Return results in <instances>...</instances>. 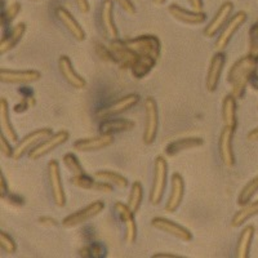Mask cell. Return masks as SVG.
<instances>
[{
  "label": "cell",
  "mask_w": 258,
  "mask_h": 258,
  "mask_svg": "<svg viewBox=\"0 0 258 258\" xmlns=\"http://www.w3.org/2000/svg\"><path fill=\"white\" fill-rule=\"evenodd\" d=\"M258 71V56L248 53L245 56L240 57L230 68L227 74V83L231 85V94L239 100L243 98L245 94L246 87L250 83L252 78Z\"/></svg>",
  "instance_id": "1"
},
{
  "label": "cell",
  "mask_w": 258,
  "mask_h": 258,
  "mask_svg": "<svg viewBox=\"0 0 258 258\" xmlns=\"http://www.w3.org/2000/svg\"><path fill=\"white\" fill-rule=\"evenodd\" d=\"M168 181V163L164 156H156L154 161V177L153 186L150 191L149 200L151 206H159L164 198Z\"/></svg>",
  "instance_id": "2"
},
{
  "label": "cell",
  "mask_w": 258,
  "mask_h": 258,
  "mask_svg": "<svg viewBox=\"0 0 258 258\" xmlns=\"http://www.w3.org/2000/svg\"><path fill=\"white\" fill-rule=\"evenodd\" d=\"M145 109V129L144 135H142V141L145 145H153L158 136L159 129V110L158 103L155 98L151 96L145 98L144 103Z\"/></svg>",
  "instance_id": "3"
},
{
  "label": "cell",
  "mask_w": 258,
  "mask_h": 258,
  "mask_svg": "<svg viewBox=\"0 0 258 258\" xmlns=\"http://www.w3.org/2000/svg\"><path fill=\"white\" fill-rule=\"evenodd\" d=\"M125 44L128 45L138 56H151L159 59L161 53V44L158 36L155 35H140L137 38L126 39Z\"/></svg>",
  "instance_id": "4"
},
{
  "label": "cell",
  "mask_w": 258,
  "mask_h": 258,
  "mask_svg": "<svg viewBox=\"0 0 258 258\" xmlns=\"http://www.w3.org/2000/svg\"><path fill=\"white\" fill-rule=\"evenodd\" d=\"M246 18H248V15L244 11H239L238 13L231 16L229 22L220 31V35L217 36V40L214 43L216 52H223L227 48V45L230 44V41L234 38L235 34L246 22Z\"/></svg>",
  "instance_id": "5"
},
{
  "label": "cell",
  "mask_w": 258,
  "mask_h": 258,
  "mask_svg": "<svg viewBox=\"0 0 258 258\" xmlns=\"http://www.w3.org/2000/svg\"><path fill=\"white\" fill-rule=\"evenodd\" d=\"M48 181H49L53 203L58 208H63L66 206V194H64L63 183H62L61 169L57 160H50L48 163Z\"/></svg>",
  "instance_id": "6"
},
{
  "label": "cell",
  "mask_w": 258,
  "mask_h": 258,
  "mask_svg": "<svg viewBox=\"0 0 258 258\" xmlns=\"http://www.w3.org/2000/svg\"><path fill=\"white\" fill-rule=\"evenodd\" d=\"M105 209V203L101 202V200H97V202L91 203L87 207H84L83 209L74 212V213L69 214L62 220V226L66 227V229H71V227H77V226L83 225V223L88 222L89 220L94 218L96 216L103 212Z\"/></svg>",
  "instance_id": "7"
},
{
  "label": "cell",
  "mask_w": 258,
  "mask_h": 258,
  "mask_svg": "<svg viewBox=\"0 0 258 258\" xmlns=\"http://www.w3.org/2000/svg\"><path fill=\"white\" fill-rule=\"evenodd\" d=\"M53 135V131L50 128H39L32 131L27 136H25L21 141L17 142L15 146V153H13V160H20L25 154H29L35 146H38L41 141Z\"/></svg>",
  "instance_id": "8"
},
{
  "label": "cell",
  "mask_w": 258,
  "mask_h": 258,
  "mask_svg": "<svg viewBox=\"0 0 258 258\" xmlns=\"http://www.w3.org/2000/svg\"><path fill=\"white\" fill-rule=\"evenodd\" d=\"M69 138H70V135H69L68 131H59L57 133H53L52 136L45 138L44 141H41L38 146H35L30 151L29 158L31 160H39V159L44 158L48 154L58 149L59 146L66 144Z\"/></svg>",
  "instance_id": "9"
},
{
  "label": "cell",
  "mask_w": 258,
  "mask_h": 258,
  "mask_svg": "<svg viewBox=\"0 0 258 258\" xmlns=\"http://www.w3.org/2000/svg\"><path fill=\"white\" fill-rule=\"evenodd\" d=\"M141 100V97L138 96L137 93H131L126 94V96L121 97L117 101L112 102L111 105L106 106V107H102L97 111L96 116L100 119V120H103V119H109V117H115L117 115L123 114V112L128 111L132 107H135L138 102Z\"/></svg>",
  "instance_id": "10"
},
{
  "label": "cell",
  "mask_w": 258,
  "mask_h": 258,
  "mask_svg": "<svg viewBox=\"0 0 258 258\" xmlns=\"http://www.w3.org/2000/svg\"><path fill=\"white\" fill-rule=\"evenodd\" d=\"M114 209L124 226V239L128 244H133L137 239V223H136L135 218L136 213L129 208L128 204H124L123 202L115 203Z\"/></svg>",
  "instance_id": "11"
},
{
  "label": "cell",
  "mask_w": 258,
  "mask_h": 258,
  "mask_svg": "<svg viewBox=\"0 0 258 258\" xmlns=\"http://www.w3.org/2000/svg\"><path fill=\"white\" fill-rule=\"evenodd\" d=\"M151 226L154 229L159 230L161 232H165V234L170 235V236H174L176 239L181 241H188L192 240V234L188 229H186L185 226L179 225V223L174 222L172 220H168L164 217H155L151 220Z\"/></svg>",
  "instance_id": "12"
},
{
  "label": "cell",
  "mask_w": 258,
  "mask_h": 258,
  "mask_svg": "<svg viewBox=\"0 0 258 258\" xmlns=\"http://www.w3.org/2000/svg\"><path fill=\"white\" fill-rule=\"evenodd\" d=\"M109 48L111 50L112 56H114L115 63L119 64L121 70H128V69L131 70L136 59L138 58L137 53L133 52L125 44V41L120 40V39H115V40L110 41Z\"/></svg>",
  "instance_id": "13"
},
{
  "label": "cell",
  "mask_w": 258,
  "mask_h": 258,
  "mask_svg": "<svg viewBox=\"0 0 258 258\" xmlns=\"http://www.w3.org/2000/svg\"><path fill=\"white\" fill-rule=\"evenodd\" d=\"M232 11H234V4H232V2H230V0L223 2L220 8H218L217 12H216V15L211 20V22L207 25L204 31H203L204 32V36H207V38H213V36L217 35L218 32L223 29V26L229 22L230 18H231Z\"/></svg>",
  "instance_id": "14"
},
{
  "label": "cell",
  "mask_w": 258,
  "mask_h": 258,
  "mask_svg": "<svg viewBox=\"0 0 258 258\" xmlns=\"http://www.w3.org/2000/svg\"><path fill=\"white\" fill-rule=\"evenodd\" d=\"M41 79V74L36 70H11L0 69V82L4 84H31Z\"/></svg>",
  "instance_id": "15"
},
{
  "label": "cell",
  "mask_w": 258,
  "mask_h": 258,
  "mask_svg": "<svg viewBox=\"0 0 258 258\" xmlns=\"http://www.w3.org/2000/svg\"><path fill=\"white\" fill-rule=\"evenodd\" d=\"M236 129H232L230 126H223L222 132L218 140V151H220L221 160L227 168L234 167L236 160H235L234 147H232V140Z\"/></svg>",
  "instance_id": "16"
},
{
  "label": "cell",
  "mask_w": 258,
  "mask_h": 258,
  "mask_svg": "<svg viewBox=\"0 0 258 258\" xmlns=\"http://www.w3.org/2000/svg\"><path fill=\"white\" fill-rule=\"evenodd\" d=\"M226 63V56L223 52H216L213 54L209 63L208 71L206 78V88L209 93L217 91L218 83H220L221 75H222L223 68Z\"/></svg>",
  "instance_id": "17"
},
{
  "label": "cell",
  "mask_w": 258,
  "mask_h": 258,
  "mask_svg": "<svg viewBox=\"0 0 258 258\" xmlns=\"http://www.w3.org/2000/svg\"><path fill=\"white\" fill-rule=\"evenodd\" d=\"M114 144V136L98 135L96 137L80 138L74 142V150L79 153H93L100 150L107 149Z\"/></svg>",
  "instance_id": "18"
},
{
  "label": "cell",
  "mask_w": 258,
  "mask_h": 258,
  "mask_svg": "<svg viewBox=\"0 0 258 258\" xmlns=\"http://www.w3.org/2000/svg\"><path fill=\"white\" fill-rule=\"evenodd\" d=\"M185 197V179L179 173H173L170 177V194L165 204V212L174 213L179 208Z\"/></svg>",
  "instance_id": "19"
},
{
  "label": "cell",
  "mask_w": 258,
  "mask_h": 258,
  "mask_svg": "<svg viewBox=\"0 0 258 258\" xmlns=\"http://www.w3.org/2000/svg\"><path fill=\"white\" fill-rule=\"evenodd\" d=\"M114 2L112 0H103L101 4V12H100V20L101 26H102L103 32L110 40H115L119 39V31L115 25L114 21Z\"/></svg>",
  "instance_id": "20"
},
{
  "label": "cell",
  "mask_w": 258,
  "mask_h": 258,
  "mask_svg": "<svg viewBox=\"0 0 258 258\" xmlns=\"http://www.w3.org/2000/svg\"><path fill=\"white\" fill-rule=\"evenodd\" d=\"M54 15H56L57 20H58L64 27H66V30L70 32L71 36H73L75 40L78 41L85 40L87 35H85L84 29L80 26L79 22L75 20V17L69 12L68 9L64 8V7H57V8L54 9Z\"/></svg>",
  "instance_id": "21"
},
{
  "label": "cell",
  "mask_w": 258,
  "mask_h": 258,
  "mask_svg": "<svg viewBox=\"0 0 258 258\" xmlns=\"http://www.w3.org/2000/svg\"><path fill=\"white\" fill-rule=\"evenodd\" d=\"M58 70L66 82L75 89H84L87 87V80L75 71L70 57L63 54L58 58Z\"/></svg>",
  "instance_id": "22"
},
{
  "label": "cell",
  "mask_w": 258,
  "mask_h": 258,
  "mask_svg": "<svg viewBox=\"0 0 258 258\" xmlns=\"http://www.w3.org/2000/svg\"><path fill=\"white\" fill-rule=\"evenodd\" d=\"M71 183H73L74 186H77V187L83 188V190L97 191V192L110 194L114 190V185H111L109 182L100 181V179H97L96 177L93 178V177H91L87 173L73 176Z\"/></svg>",
  "instance_id": "23"
},
{
  "label": "cell",
  "mask_w": 258,
  "mask_h": 258,
  "mask_svg": "<svg viewBox=\"0 0 258 258\" xmlns=\"http://www.w3.org/2000/svg\"><path fill=\"white\" fill-rule=\"evenodd\" d=\"M168 13L174 20L186 25H202L207 20V15L204 12H197V11H192V9L188 11V9L182 8L178 4H170L168 7Z\"/></svg>",
  "instance_id": "24"
},
{
  "label": "cell",
  "mask_w": 258,
  "mask_h": 258,
  "mask_svg": "<svg viewBox=\"0 0 258 258\" xmlns=\"http://www.w3.org/2000/svg\"><path fill=\"white\" fill-rule=\"evenodd\" d=\"M136 126L135 121L125 117H109V119H103L101 120L98 125V132L100 135L114 136L116 133H123L132 131Z\"/></svg>",
  "instance_id": "25"
},
{
  "label": "cell",
  "mask_w": 258,
  "mask_h": 258,
  "mask_svg": "<svg viewBox=\"0 0 258 258\" xmlns=\"http://www.w3.org/2000/svg\"><path fill=\"white\" fill-rule=\"evenodd\" d=\"M25 32H26V24L25 22H18L12 30H9L8 34H4L2 40H0V54L4 56L9 50L17 47V44L22 40Z\"/></svg>",
  "instance_id": "26"
},
{
  "label": "cell",
  "mask_w": 258,
  "mask_h": 258,
  "mask_svg": "<svg viewBox=\"0 0 258 258\" xmlns=\"http://www.w3.org/2000/svg\"><path fill=\"white\" fill-rule=\"evenodd\" d=\"M204 145V140L200 137H183L169 142L165 147V154L168 156H174L185 150L197 149Z\"/></svg>",
  "instance_id": "27"
},
{
  "label": "cell",
  "mask_w": 258,
  "mask_h": 258,
  "mask_svg": "<svg viewBox=\"0 0 258 258\" xmlns=\"http://www.w3.org/2000/svg\"><path fill=\"white\" fill-rule=\"evenodd\" d=\"M222 120L225 126L238 128V103L232 94L225 96L222 101Z\"/></svg>",
  "instance_id": "28"
},
{
  "label": "cell",
  "mask_w": 258,
  "mask_h": 258,
  "mask_svg": "<svg viewBox=\"0 0 258 258\" xmlns=\"http://www.w3.org/2000/svg\"><path fill=\"white\" fill-rule=\"evenodd\" d=\"M0 128H2V133L7 136L12 142H18L17 132H16L15 126H13L12 121H11V112H9V105L7 102L6 98L0 100Z\"/></svg>",
  "instance_id": "29"
},
{
  "label": "cell",
  "mask_w": 258,
  "mask_h": 258,
  "mask_svg": "<svg viewBox=\"0 0 258 258\" xmlns=\"http://www.w3.org/2000/svg\"><path fill=\"white\" fill-rule=\"evenodd\" d=\"M255 227L253 225L245 226L243 231L240 232V236L236 244V257L238 258H248L250 252V245H252L253 238H254Z\"/></svg>",
  "instance_id": "30"
},
{
  "label": "cell",
  "mask_w": 258,
  "mask_h": 258,
  "mask_svg": "<svg viewBox=\"0 0 258 258\" xmlns=\"http://www.w3.org/2000/svg\"><path fill=\"white\" fill-rule=\"evenodd\" d=\"M158 59L151 56H138L133 66L131 68V74L135 79H144L146 75H149L150 71L155 68Z\"/></svg>",
  "instance_id": "31"
},
{
  "label": "cell",
  "mask_w": 258,
  "mask_h": 258,
  "mask_svg": "<svg viewBox=\"0 0 258 258\" xmlns=\"http://www.w3.org/2000/svg\"><path fill=\"white\" fill-rule=\"evenodd\" d=\"M255 216H258V200L248 203L246 206L241 207L234 214V217L231 220V227H240L246 221H249L250 218L255 217Z\"/></svg>",
  "instance_id": "32"
},
{
  "label": "cell",
  "mask_w": 258,
  "mask_h": 258,
  "mask_svg": "<svg viewBox=\"0 0 258 258\" xmlns=\"http://www.w3.org/2000/svg\"><path fill=\"white\" fill-rule=\"evenodd\" d=\"M94 177L97 179H100V181L109 182V183H111V185L116 186L119 188H126L129 185L126 177H124L120 173H117L115 170H97L96 173H94Z\"/></svg>",
  "instance_id": "33"
},
{
  "label": "cell",
  "mask_w": 258,
  "mask_h": 258,
  "mask_svg": "<svg viewBox=\"0 0 258 258\" xmlns=\"http://www.w3.org/2000/svg\"><path fill=\"white\" fill-rule=\"evenodd\" d=\"M142 202H144V187H142L141 182L135 181L132 186H131V192H129L128 203L126 204L135 213H137L140 208H141Z\"/></svg>",
  "instance_id": "34"
},
{
  "label": "cell",
  "mask_w": 258,
  "mask_h": 258,
  "mask_svg": "<svg viewBox=\"0 0 258 258\" xmlns=\"http://www.w3.org/2000/svg\"><path fill=\"white\" fill-rule=\"evenodd\" d=\"M258 192V176L253 177L243 188L239 192L238 199H236V203H238V206L243 207L246 206L248 203L252 202L253 197H254L255 194Z\"/></svg>",
  "instance_id": "35"
},
{
  "label": "cell",
  "mask_w": 258,
  "mask_h": 258,
  "mask_svg": "<svg viewBox=\"0 0 258 258\" xmlns=\"http://www.w3.org/2000/svg\"><path fill=\"white\" fill-rule=\"evenodd\" d=\"M62 160H63L64 167L70 170L71 173H73V176H78V174L85 173L84 168H83V165L80 164V160L78 159V156L75 155L74 153L64 154Z\"/></svg>",
  "instance_id": "36"
},
{
  "label": "cell",
  "mask_w": 258,
  "mask_h": 258,
  "mask_svg": "<svg viewBox=\"0 0 258 258\" xmlns=\"http://www.w3.org/2000/svg\"><path fill=\"white\" fill-rule=\"evenodd\" d=\"M21 9H22V7H21V4L17 3V2H13L12 4H9V6L7 7L6 11H4L3 15H2V26H3V29H6L7 25L12 24L13 20H15L18 16V13L21 12Z\"/></svg>",
  "instance_id": "37"
},
{
  "label": "cell",
  "mask_w": 258,
  "mask_h": 258,
  "mask_svg": "<svg viewBox=\"0 0 258 258\" xmlns=\"http://www.w3.org/2000/svg\"><path fill=\"white\" fill-rule=\"evenodd\" d=\"M0 248L7 254H15L17 252V244H16L15 239L6 231H0Z\"/></svg>",
  "instance_id": "38"
},
{
  "label": "cell",
  "mask_w": 258,
  "mask_h": 258,
  "mask_svg": "<svg viewBox=\"0 0 258 258\" xmlns=\"http://www.w3.org/2000/svg\"><path fill=\"white\" fill-rule=\"evenodd\" d=\"M249 53L258 56V18L249 29Z\"/></svg>",
  "instance_id": "39"
},
{
  "label": "cell",
  "mask_w": 258,
  "mask_h": 258,
  "mask_svg": "<svg viewBox=\"0 0 258 258\" xmlns=\"http://www.w3.org/2000/svg\"><path fill=\"white\" fill-rule=\"evenodd\" d=\"M35 103H36V101L32 96L24 97V98L21 100V102H18L17 105H15V107H13V111L17 112V114H22V112L27 111L29 109L34 107V106H35Z\"/></svg>",
  "instance_id": "40"
},
{
  "label": "cell",
  "mask_w": 258,
  "mask_h": 258,
  "mask_svg": "<svg viewBox=\"0 0 258 258\" xmlns=\"http://www.w3.org/2000/svg\"><path fill=\"white\" fill-rule=\"evenodd\" d=\"M0 151L6 158H13L15 147L11 146V140L4 133H2V136H0Z\"/></svg>",
  "instance_id": "41"
},
{
  "label": "cell",
  "mask_w": 258,
  "mask_h": 258,
  "mask_svg": "<svg viewBox=\"0 0 258 258\" xmlns=\"http://www.w3.org/2000/svg\"><path fill=\"white\" fill-rule=\"evenodd\" d=\"M96 53L97 56L100 57L102 61H106V62H114V56H112L111 50H110L109 47H105L103 44H101V43H97L96 44Z\"/></svg>",
  "instance_id": "42"
},
{
  "label": "cell",
  "mask_w": 258,
  "mask_h": 258,
  "mask_svg": "<svg viewBox=\"0 0 258 258\" xmlns=\"http://www.w3.org/2000/svg\"><path fill=\"white\" fill-rule=\"evenodd\" d=\"M115 4L120 7L124 12L128 15H136V7L132 0H112Z\"/></svg>",
  "instance_id": "43"
},
{
  "label": "cell",
  "mask_w": 258,
  "mask_h": 258,
  "mask_svg": "<svg viewBox=\"0 0 258 258\" xmlns=\"http://www.w3.org/2000/svg\"><path fill=\"white\" fill-rule=\"evenodd\" d=\"M4 200H6L8 204H11V206L13 207H22L25 204V199L21 195H18V194H13L9 191L8 195H7L6 198H4Z\"/></svg>",
  "instance_id": "44"
},
{
  "label": "cell",
  "mask_w": 258,
  "mask_h": 258,
  "mask_svg": "<svg viewBox=\"0 0 258 258\" xmlns=\"http://www.w3.org/2000/svg\"><path fill=\"white\" fill-rule=\"evenodd\" d=\"M91 245L92 257L93 258H102L106 255V248L101 243H92Z\"/></svg>",
  "instance_id": "45"
},
{
  "label": "cell",
  "mask_w": 258,
  "mask_h": 258,
  "mask_svg": "<svg viewBox=\"0 0 258 258\" xmlns=\"http://www.w3.org/2000/svg\"><path fill=\"white\" fill-rule=\"evenodd\" d=\"M39 223L44 227H56L58 225V221L56 218L50 217V216H43V217L39 218Z\"/></svg>",
  "instance_id": "46"
},
{
  "label": "cell",
  "mask_w": 258,
  "mask_h": 258,
  "mask_svg": "<svg viewBox=\"0 0 258 258\" xmlns=\"http://www.w3.org/2000/svg\"><path fill=\"white\" fill-rule=\"evenodd\" d=\"M75 3H77L79 12L83 13V15H87L91 11V6H89L88 0H75Z\"/></svg>",
  "instance_id": "47"
},
{
  "label": "cell",
  "mask_w": 258,
  "mask_h": 258,
  "mask_svg": "<svg viewBox=\"0 0 258 258\" xmlns=\"http://www.w3.org/2000/svg\"><path fill=\"white\" fill-rule=\"evenodd\" d=\"M8 192L9 188L8 183H7L6 176H4V173H2V178H0V197H2V199H4V198L8 195Z\"/></svg>",
  "instance_id": "48"
},
{
  "label": "cell",
  "mask_w": 258,
  "mask_h": 258,
  "mask_svg": "<svg viewBox=\"0 0 258 258\" xmlns=\"http://www.w3.org/2000/svg\"><path fill=\"white\" fill-rule=\"evenodd\" d=\"M188 4H190L191 9L192 11H197V12H203V9H204V3H203V0H187Z\"/></svg>",
  "instance_id": "49"
},
{
  "label": "cell",
  "mask_w": 258,
  "mask_h": 258,
  "mask_svg": "<svg viewBox=\"0 0 258 258\" xmlns=\"http://www.w3.org/2000/svg\"><path fill=\"white\" fill-rule=\"evenodd\" d=\"M79 255L84 258H92V250L91 245H84L79 249Z\"/></svg>",
  "instance_id": "50"
},
{
  "label": "cell",
  "mask_w": 258,
  "mask_h": 258,
  "mask_svg": "<svg viewBox=\"0 0 258 258\" xmlns=\"http://www.w3.org/2000/svg\"><path fill=\"white\" fill-rule=\"evenodd\" d=\"M153 258H183L182 255L176 254V253H155Z\"/></svg>",
  "instance_id": "51"
},
{
  "label": "cell",
  "mask_w": 258,
  "mask_h": 258,
  "mask_svg": "<svg viewBox=\"0 0 258 258\" xmlns=\"http://www.w3.org/2000/svg\"><path fill=\"white\" fill-rule=\"evenodd\" d=\"M246 140L249 142H258V126L252 129V131L246 135Z\"/></svg>",
  "instance_id": "52"
},
{
  "label": "cell",
  "mask_w": 258,
  "mask_h": 258,
  "mask_svg": "<svg viewBox=\"0 0 258 258\" xmlns=\"http://www.w3.org/2000/svg\"><path fill=\"white\" fill-rule=\"evenodd\" d=\"M18 92H20L21 94H24V97L32 96V91L30 88H27V87H22V88L18 89Z\"/></svg>",
  "instance_id": "53"
},
{
  "label": "cell",
  "mask_w": 258,
  "mask_h": 258,
  "mask_svg": "<svg viewBox=\"0 0 258 258\" xmlns=\"http://www.w3.org/2000/svg\"><path fill=\"white\" fill-rule=\"evenodd\" d=\"M249 85H250V87H252L253 89H254V91H258V74H255L254 77L252 78V80H250Z\"/></svg>",
  "instance_id": "54"
},
{
  "label": "cell",
  "mask_w": 258,
  "mask_h": 258,
  "mask_svg": "<svg viewBox=\"0 0 258 258\" xmlns=\"http://www.w3.org/2000/svg\"><path fill=\"white\" fill-rule=\"evenodd\" d=\"M165 2H167V0H153V3L155 4V6H163Z\"/></svg>",
  "instance_id": "55"
},
{
  "label": "cell",
  "mask_w": 258,
  "mask_h": 258,
  "mask_svg": "<svg viewBox=\"0 0 258 258\" xmlns=\"http://www.w3.org/2000/svg\"><path fill=\"white\" fill-rule=\"evenodd\" d=\"M30 2H40V0H30Z\"/></svg>",
  "instance_id": "56"
}]
</instances>
